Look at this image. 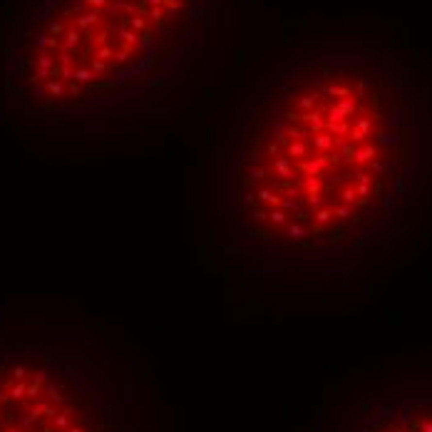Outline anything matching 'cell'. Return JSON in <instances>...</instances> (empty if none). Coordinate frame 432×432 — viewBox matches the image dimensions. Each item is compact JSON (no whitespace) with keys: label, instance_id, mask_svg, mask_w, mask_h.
<instances>
[{"label":"cell","instance_id":"7a4b0ae2","mask_svg":"<svg viewBox=\"0 0 432 432\" xmlns=\"http://www.w3.org/2000/svg\"><path fill=\"white\" fill-rule=\"evenodd\" d=\"M233 15V0H10L0 95L42 132L166 119L221 65Z\"/></svg>","mask_w":432,"mask_h":432},{"label":"cell","instance_id":"6da1fadb","mask_svg":"<svg viewBox=\"0 0 432 432\" xmlns=\"http://www.w3.org/2000/svg\"><path fill=\"white\" fill-rule=\"evenodd\" d=\"M430 174V97L405 52L350 23L300 28L204 149L199 256L244 283H348L415 244Z\"/></svg>","mask_w":432,"mask_h":432},{"label":"cell","instance_id":"277c9868","mask_svg":"<svg viewBox=\"0 0 432 432\" xmlns=\"http://www.w3.org/2000/svg\"><path fill=\"white\" fill-rule=\"evenodd\" d=\"M318 432H432V370L365 378L326 407Z\"/></svg>","mask_w":432,"mask_h":432},{"label":"cell","instance_id":"3957f363","mask_svg":"<svg viewBox=\"0 0 432 432\" xmlns=\"http://www.w3.org/2000/svg\"><path fill=\"white\" fill-rule=\"evenodd\" d=\"M0 432H149L134 368L92 331L0 318Z\"/></svg>","mask_w":432,"mask_h":432}]
</instances>
